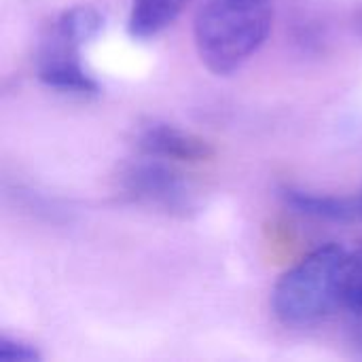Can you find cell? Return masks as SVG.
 I'll return each mask as SVG.
<instances>
[{"mask_svg":"<svg viewBox=\"0 0 362 362\" xmlns=\"http://www.w3.org/2000/svg\"><path fill=\"white\" fill-rule=\"evenodd\" d=\"M187 0H132L127 30L134 38H153L170 28Z\"/></svg>","mask_w":362,"mask_h":362,"instance_id":"obj_6","label":"cell"},{"mask_svg":"<svg viewBox=\"0 0 362 362\" xmlns=\"http://www.w3.org/2000/svg\"><path fill=\"white\" fill-rule=\"evenodd\" d=\"M0 358L11 362H34L40 361V352L34 346H30V344H25L21 339L2 335V339H0Z\"/></svg>","mask_w":362,"mask_h":362,"instance_id":"obj_9","label":"cell"},{"mask_svg":"<svg viewBox=\"0 0 362 362\" xmlns=\"http://www.w3.org/2000/svg\"><path fill=\"white\" fill-rule=\"evenodd\" d=\"M284 199L297 208L303 214H312L318 218H335V221H344L348 216H354L356 212H362L361 204H352L348 199H339V197H331V195H316V193H308V191H295V189H286L284 191Z\"/></svg>","mask_w":362,"mask_h":362,"instance_id":"obj_7","label":"cell"},{"mask_svg":"<svg viewBox=\"0 0 362 362\" xmlns=\"http://www.w3.org/2000/svg\"><path fill=\"white\" fill-rule=\"evenodd\" d=\"M348 250L325 244L286 269L274 286L272 310L291 329H310L341 308Z\"/></svg>","mask_w":362,"mask_h":362,"instance_id":"obj_2","label":"cell"},{"mask_svg":"<svg viewBox=\"0 0 362 362\" xmlns=\"http://www.w3.org/2000/svg\"><path fill=\"white\" fill-rule=\"evenodd\" d=\"M358 204H361V210H362V195H361V202H358Z\"/></svg>","mask_w":362,"mask_h":362,"instance_id":"obj_10","label":"cell"},{"mask_svg":"<svg viewBox=\"0 0 362 362\" xmlns=\"http://www.w3.org/2000/svg\"><path fill=\"white\" fill-rule=\"evenodd\" d=\"M125 191L144 204L180 212L191 206V191L180 174L163 163V159L146 155V161L125 172Z\"/></svg>","mask_w":362,"mask_h":362,"instance_id":"obj_4","label":"cell"},{"mask_svg":"<svg viewBox=\"0 0 362 362\" xmlns=\"http://www.w3.org/2000/svg\"><path fill=\"white\" fill-rule=\"evenodd\" d=\"M274 0H197L193 38L202 64L227 76L240 70L267 40Z\"/></svg>","mask_w":362,"mask_h":362,"instance_id":"obj_1","label":"cell"},{"mask_svg":"<svg viewBox=\"0 0 362 362\" xmlns=\"http://www.w3.org/2000/svg\"><path fill=\"white\" fill-rule=\"evenodd\" d=\"M140 148L157 159H170V161H208L214 151L212 146L185 129H178L168 123H151L140 134Z\"/></svg>","mask_w":362,"mask_h":362,"instance_id":"obj_5","label":"cell"},{"mask_svg":"<svg viewBox=\"0 0 362 362\" xmlns=\"http://www.w3.org/2000/svg\"><path fill=\"white\" fill-rule=\"evenodd\" d=\"M102 28L104 15L93 6L81 4L64 11L38 47V78L47 87L64 93H98V81L85 70L81 51L102 32Z\"/></svg>","mask_w":362,"mask_h":362,"instance_id":"obj_3","label":"cell"},{"mask_svg":"<svg viewBox=\"0 0 362 362\" xmlns=\"http://www.w3.org/2000/svg\"><path fill=\"white\" fill-rule=\"evenodd\" d=\"M341 308L362 318V242L354 252H348L344 272Z\"/></svg>","mask_w":362,"mask_h":362,"instance_id":"obj_8","label":"cell"}]
</instances>
